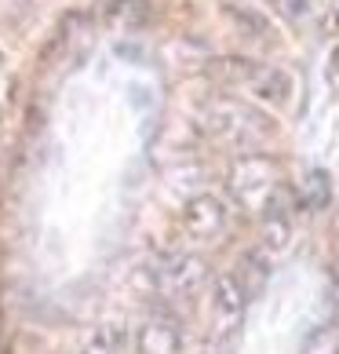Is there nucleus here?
I'll return each mask as SVG.
<instances>
[{
    "label": "nucleus",
    "instance_id": "obj_1",
    "mask_svg": "<svg viewBox=\"0 0 339 354\" xmlns=\"http://www.w3.org/2000/svg\"><path fill=\"white\" fill-rule=\"evenodd\" d=\"M226 187L244 208H270L281 194V165L270 153H241L226 172Z\"/></svg>",
    "mask_w": 339,
    "mask_h": 354
},
{
    "label": "nucleus",
    "instance_id": "obj_2",
    "mask_svg": "<svg viewBox=\"0 0 339 354\" xmlns=\"http://www.w3.org/2000/svg\"><path fill=\"white\" fill-rule=\"evenodd\" d=\"M208 124L219 139L233 142V147H259L267 136H270V124L267 117L259 113L249 102H238V99H219L212 102L208 110Z\"/></svg>",
    "mask_w": 339,
    "mask_h": 354
},
{
    "label": "nucleus",
    "instance_id": "obj_3",
    "mask_svg": "<svg viewBox=\"0 0 339 354\" xmlns=\"http://www.w3.org/2000/svg\"><path fill=\"white\" fill-rule=\"evenodd\" d=\"M230 62V73L244 81V88L252 91L259 102L267 106H289L292 102V91H296V81L281 66H267V62H249V59H226Z\"/></svg>",
    "mask_w": 339,
    "mask_h": 354
},
{
    "label": "nucleus",
    "instance_id": "obj_4",
    "mask_svg": "<svg viewBox=\"0 0 339 354\" xmlns=\"http://www.w3.org/2000/svg\"><path fill=\"white\" fill-rule=\"evenodd\" d=\"M186 230L193 238H215L219 230L226 227V205L215 198V194H197L186 205Z\"/></svg>",
    "mask_w": 339,
    "mask_h": 354
},
{
    "label": "nucleus",
    "instance_id": "obj_5",
    "mask_svg": "<svg viewBox=\"0 0 339 354\" xmlns=\"http://www.w3.org/2000/svg\"><path fill=\"white\" fill-rule=\"evenodd\" d=\"M223 15L238 26V30L244 33V37H267L270 33V26H267V19L259 15V11H252V8H244V4H223Z\"/></svg>",
    "mask_w": 339,
    "mask_h": 354
}]
</instances>
